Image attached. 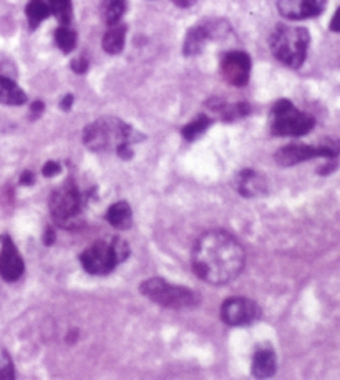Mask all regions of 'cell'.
I'll return each instance as SVG.
<instances>
[{
  "mask_svg": "<svg viewBox=\"0 0 340 380\" xmlns=\"http://www.w3.org/2000/svg\"><path fill=\"white\" fill-rule=\"evenodd\" d=\"M246 253L241 243L224 231H209L193 251V271L201 281L223 286L234 281L244 268Z\"/></svg>",
  "mask_w": 340,
  "mask_h": 380,
  "instance_id": "obj_1",
  "label": "cell"
},
{
  "mask_svg": "<svg viewBox=\"0 0 340 380\" xmlns=\"http://www.w3.org/2000/svg\"><path fill=\"white\" fill-rule=\"evenodd\" d=\"M143 140L136 130L119 120V118L105 117L85 128L83 141L92 151H118L119 146L133 145Z\"/></svg>",
  "mask_w": 340,
  "mask_h": 380,
  "instance_id": "obj_2",
  "label": "cell"
},
{
  "mask_svg": "<svg viewBox=\"0 0 340 380\" xmlns=\"http://www.w3.org/2000/svg\"><path fill=\"white\" fill-rule=\"evenodd\" d=\"M310 33L304 27L277 25L271 35V50L281 64L291 69L303 66L307 57Z\"/></svg>",
  "mask_w": 340,
  "mask_h": 380,
  "instance_id": "obj_3",
  "label": "cell"
},
{
  "mask_svg": "<svg viewBox=\"0 0 340 380\" xmlns=\"http://www.w3.org/2000/svg\"><path fill=\"white\" fill-rule=\"evenodd\" d=\"M130 256V246L119 237H113L110 243L98 241L81 253L80 261L88 274H110L119 263Z\"/></svg>",
  "mask_w": 340,
  "mask_h": 380,
  "instance_id": "obj_4",
  "label": "cell"
},
{
  "mask_svg": "<svg viewBox=\"0 0 340 380\" xmlns=\"http://www.w3.org/2000/svg\"><path fill=\"white\" fill-rule=\"evenodd\" d=\"M140 291L150 301L166 309L184 311V309H193L199 304L198 294L189 291L188 287L168 283L163 278L148 279L140 286Z\"/></svg>",
  "mask_w": 340,
  "mask_h": 380,
  "instance_id": "obj_5",
  "label": "cell"
},
{
  "mask_svg": "<svg viewBox=\"0 0 340 380\" xmlns=\"http://www.w3.org/2000/svg\"><path fill=\"white\" fill-rule=\"evenodd\" d=\"M314 126V117L297 110L289 100H277L271 108V130L277 136H303Z\"/></svg>",
  "mask_w": 340,
  "mask_h": 380,
  "instance_id": "obj_6",
  "label": "cell"
},
{
  "mask_svg": "<svg viewBox=\"0 0 340 380\" xmlns=\"http://www.w3.org/2000/svg\"><path fill=\"white\" fill-rule=\"evenodd\" d=\"M54 221L65 230H75L81 222V196L74 182H66L50 196Z\"/></svg>",
  "mask_w": 340,
  "mask_h": 380,
  "instance_id": "obj_7",
  "label": "cell"
},
{
  "mask_svg": "<svg viewBox=\"0 0 340 380\" xmlns=\"http://www.w3.org/2000/svg\"><path fill=\"white\" fill-rule=\"evenodd\" d=\"M340 155V141L339 140H327L317 146L312 145H287L284 148L277 150L274 160L281 166H294L304 161H310L315 158H325L334 161Z\"/></svg>",
  "mask_w": 340,
  "mask_h": 380,
  "instance_id": "obj_8",
  "label": "cell"
},
{
  "mask_svg": "<svg viewBox=\"0 0 340 380\" xmlns=\"http://www.w3.org/2000/svg\"><path fill=\"white\" fill-rule=\"evenodd\" d=\"M261 316L257 304L246 297L226 299L221 307V319L228 326H247L252 324Z\"/></svg>",
  "mask_w": 340,
  "mask_h": 380,
  "instance_id": "obj_9",
  "label": "cell"
},
{
  "mask_svg": "<svg viewBox=\"0 0 340 380\" xmlns=\"http://www.w3.org/2000/svg\"><path fill=\"white\" fill-rule=\"evenodd\" d=\"M221 75L233 87H244L251 75V59L244 52H228L221 60Z\"/></svg>",
  "mask_w": 340,
  "mask_h": 380,
  "instance_id": "obj_10",
  "label": "cell"
},
{
  "mask_svg": "<svg viewBox=\"0 0 340 380\" xmlns=\"http://www.w3.org/2000/svg\"><path fill=\"white\" fill-rule=\"evenodd\" d=\"M2 241V251H0V275L8 283L18 281L22 278L25 264L20 253H18L16 243L11 236L4 234L0 237Z\"/></svg>",
  "mask_w": 340,
  "mask_h": 380,
  "instance_id": "obj_11",
  "label": "cell"
},
{
  "mask_svg": "<svg viewBox=\"0 0 340 380\" xmlns=\"http://www.w3.org/2000/svg\"><path fill=\"white\" fill-rule=\"evenodd\" d=\"M277 11L289 20H305L324 12L327 0H276Z\"/></svg>",
  "mask_w": 340,
  "mask_h": 380,
  "instance_id": "obj_12",
  "label": "cell"
},
{
  "mask_svg": "<svg viewBox=\"0 0 340 380\" xmlns=\"http://www.w3.org/2000/svg\"><path fill=\"white\" fill-rule=\"evenodd\" d=\"M221 27L223 23H214V22H206V23H199V25L191 27L188 33H186L184 39V45H183V52L184 55H199L206 44L214 37H218L221 33Z\"/></svg>",
  "mask_w": 340,
  "mask_h": 380,
  "instance_id": "obj_13",
  "label": "cell"
},
{
  "mask_svg": "<svg viewBox=\"0 0 340 380\" xmlns=\"http://www.w3.org/2000/svg\"><path fill=\"white\" fill-rule=\"evenodd\" d=\"M236 189L244 198H256L267 191V182L262 174L254 170L239 171L236 177Z\"/></svg>",
  "mask_w": 340,
  "mask_h": 380,
  "instance_id": "obj_14",
  "label": "cell"
},
{
  "mask_svg": "<svg viewBox=\"0 0 340 380\" xmlns=\"http://www.w3.org/2000/svg\"><path fill=\"white\" fill-rule=\"evenodd\" d=\"M276 370H277V360H276L274 350L262 349L254 354V359H252L254 377H257V379L271 377Z\"/></svg>",
  "mask_w": 340,
  "mask_h": 380,
  "instance_id": "obj_15",
  "label": "cell"
},
{
  "mask_svg": "<svg viewBox=\"0 0 340 380\" xmlns=\"http://www.w3.org/2000/svg\"><path fill=\"white\" fill-rule=\"evenodd\" d=\"M127 30H128L127 25L122 22L110 25L102 42L103 50L110 55L122 54V50L124 49V40H127Z\"/></svg>",
  "mask_w": 340,
  "mask_h": 380,
  "instance_id": "obj_16",
  "label": "cell"
},
{
  "mask_svg": "<svg viewBox=\"0 0 340 380\" xmlns=\"http://www.w3.org/2000/svg\"><path fill=\"white\" fill-rule=\"evenodd\" d=\"M27 102V95L13 80L0 77V103L2 105L18 107Z\"/></svg>",
  "mask_w": 340,
  "mask_h": 380,
  "instance_id": "obj_17",
  "label": "cell"
},
{
  "mask_svg": "<svg viewBox=\"0 0 340 380\" xmlns=\"http://www.w3.org/2000/svg\"><path fill=\"white\" fill-rule=\"evenodd\" d=\"M131 220H133L131 208L128 203L119 201V203L112 204V206L108 208L107 221L113 227H117V230H128V227L131 226Z\"/></svg>",
  "mask_w": 340,
  "mask_h": 380,
  "instance_id": "obj_18",
  "label": "cell"
},
{
  "mask_svg": "<svg viewBox=\"0 0 340 380\" xmlns=\"http://www.w3.org/2000/svg\"><path fill=\"white\" fill-rule=\"evenodd\" d=\"M25 13L28 23H30V28H37L45 18H49L52 12L49 4L44 2V0H30V2L27 4Z\"/></svg>",
  "mask_w": 340,
  "mask_h": 380,
  "instance_id": "obj_19",
  "label": "cell"
},
{
  "mask_svg": "<svg viewBox=\"0 0 340 380\" xmlns=\"http://www.w3.org/2000/svg\"><path fill=\"white\" fill-rule=\"evenodd\" d=\"M127 12V0H103L102 2V17L108 25L118 23Z\"/></svg>",
  "mask_w": 340,
  "mask_h": 380,
  "instance_id": "obj_20",
  "label": "cell"
},
{
  "mask_svg": "<svg viewBox=\"0 0 340 380\" xmlns=\"http://www.w3.org/2000/svg\"><path fill=\"white\" fill-rule=\"evenodd\" d=\"M211 118L206 115H198L194 118L193 121H189L188 125L183 126V130H181V135H183L184 140L188 141H194L196 138H199L203 133L208 130L211 126Z\"/></svg>",
  "mask_w": 340,
  "mask_h": 380,
  "instance_id": "obj_21",
  "label": "cell"
},
{
  "mask_svg": "<svg viewBox=\"0 0 340 380\" xmlns=\"http://www.w3.org/2000/svg\"><path fill=\"white\" fill-rule=\"evenodd\" d=\"M49 4L50 12L54 13L61 25H69L74 18V6H71V0H47Z\"/></svg>",
  "mask_w": 340,
  "mask_h": 380,
  "instance_id": "obj_22",
  "label": "cell"
},
{
  "mask_svg": "<svg viewBox=\"0 0 340 380\" xmlns=\"http://www.w3.org/2000/svg\"><path fill=\"white\" fill-rule=\"evenodd\" d=\"M55 42L64 54H70L76 47V32L69 25H60L55 30Z\"/></svg>",
  "mask_w": 340,
  "mask_h": 380,
  "instance_id": "obj_23",
  "label": "cell"
},
{
  "mask_svg": "<svg viewBox=\"0 0 340 380\" xmlns=\"http://www.w3.org/2000/svg\"><path fill=\"white\" fill-rule=\"evenodd\" d=\"M16 372H13V362L11 355L7 352L0 354V379H13Z\"/></svg>",
  "mask_w": 340,
  "mask_h": 380,
  "instance_id": "obj_24",
  "label": "cell"
},
{
  "mask_svg": "<svg viewBox=\"0 0 340 380\" xmlns=\"http://www.w3.org/2000/svg\"><path fill=\"white\" fill-rule=\"evenodd\" d=\"M88 69H90V61L87 60V57H78V59H75L74 61H71V70H74L75 73L83 75L88 72Z\"/></svg>",
  "mask_w": 340,
  "mask_h": 380,
  "instance_id": "obj_25",
  "label": "cell"
},
{
  "mask_svg": "<svg viewBox=\"0 0 340 380\" xmlns=\"http://www.w3.org/2000/svg\"><path fill=\"white\" fill-rule=\"evenodd\" d=\"M60 170H61V166L57 163V161H49V163H45L42 173H44L45 178H54L60 173Z\"/></svg>",
  "mask_w": 340,
  "mask_h": 380,
  "instance_id": "obj_26",
  "label": "cell"
},
{
  "mask_svg": "<svg viewBox=\"0 0 340 380\" xmlns=\"http://www.w3.org/2000/svg\"><path fill=\"white\" fill-rule=\"evenodd\" d=\"M330 30L340 33V7L335 11L332 20H330Z\"/></svg>",
  "mask_w": 340,
  "mask_h": 380,
  "instance_id": "obj_27",
  "label": "cell"
},
{
  "mask_svg": "<svg viewBox=\"0 0 340 380\" xmlns=\"http://www.w3.org/2000/svg\"><path fill=\"white\" fill-rule=\"evenodd\" d=\"M74 95H65V98L64 100H61V102H60V108H61V110H64V112H69L70 110V108H71V105H74Z\"/></svg>",
  "mask_w": 340,
  "mask_h": 380,
  "instance_id": "obj_28",
  "label": "cell"
},
{
  "mask_svg": "<svg viewBox=\"0 0 340 380\" xmlns=\"http://www.w3.org/2000/svg\"><path fill=\"white\" fill-rule=\"evenodd\" d=\"M42 112H44V103L42 102H35L30 108V115L32 118H38L42 115Z\"/></svg>",
  "mask_w": 340,
  "mask_h": 380,
  "instance_id": "obj_29",
  "label": "cell"
},
{
  "mask_svg": "<svg viewBox=\"0 0 340 380\" xmlns=\"http://www.w3.org/2000/svg\"><path fill=\"white\" fill-rule=\"evenodd\" d=\"M33 182H35V178H33L32 171H25V173L20 177V183L25 184V186H30V184H33Z\"/></svg>",
  "mask_w": 340,
  "mask_h": 380,
  "instance_id": "obj_30",
  "label": "cell"
},
{
  "mask_svg": "<svg viewBox=\"0 0 340 380\" xmlns=\"http://www.w3.org/2000/svg\"><path fill=\"white\" fill-rule=\"evenodd\" d=\"M54 241H55V231L52 230V227H49V230L45 231L44 243H45V246H50V244H54Z\"/></svg>",
  "mask_w": 340,
  "mask_h": 380,
  "instance_id": "obj_31",
  "label": "cell"
},
{
  "mask_svg": "<svg viewBox=\"0 0 340 380\" xmlns=\"http://www.w3.org/2000/svg\"><path fill=\"white\" fill-rule=\"evenodd\" d=\"M173 4H176L178 7H183V8H188L191 6H194L196 0H173Z\"/></svg>",
  "mask_w": 340,
  "mask_h": 380,
  "instance_id": "obj_32",
  "label": "cell"
}]
</instances>
